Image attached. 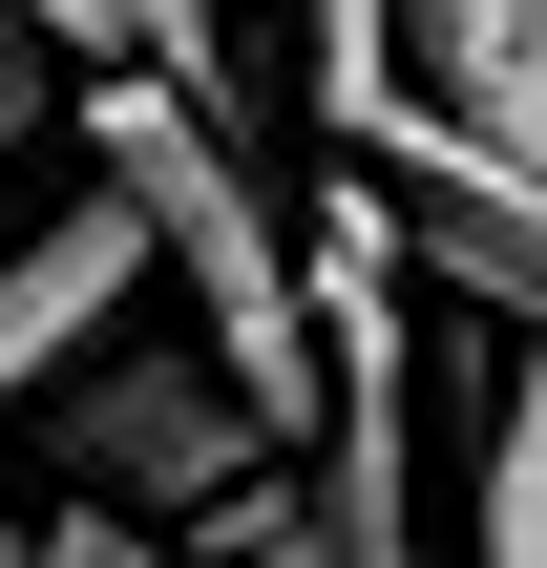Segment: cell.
<instances>
[{
    "instance_id": "ba28073f",
    "label": "cell",
    "mask_w": 547,
    "mask_h": 568,
    "mask_svg": "<svg viewBox=\"0 0 547 568\" xmlns=\"http://www.w3.org/2000/svg\"><path fill=\"white\" fill-rule=\"evenodd\" d=\"M295 105L316 126H379L401 105V0H295Z\"/></svg>"
},
{
    "instance_id": "6da1fadb",
    "label": "cell",
    "mask_w": 547,
    "mask_h": 568,
    "mask_svg": "<svg viewBox=\"0 0 547 568\" xmlns=\"http://www.w3.org/2000/svg\"><path fill=\"white\" fill-rule=\"evenodd\" d=\"M84 105V190L148 232V274L211 316V379H232V422L295 464L316 443V295H295V232H274V190H253V148H211L169 84H63Z\"/></svg>"
},
{
    "instance_id": "5b68a950",
    "label": "cell",
    "mask_w": 547,
    "mask_h": 568,
    "mask_svg": "<svg viewBox=\"0 0 547 568\" xmlns=\"http://www.w3.org/2000/svg\"><path fill=\"white\" fill-rule=\"evenodd\" d=\"M126 84H169L211 148H253V126H274V63L232 42V0H126Z\"/></svg>"
},
{
    "instance_id": "7a4b0ae2",
    "label": "cell",
    "mask_w": 547,
    "mask_h": 568,
    "mask_svg": "<svg viewBox=\"0 0 547 568\" xmlns=\"http://www.w3.org/2000/svg\"><path fill=\"white\" fill-rule=\"evenodd\" d=\"M42 443H63V506H105V527H169V548H232L253 527V422H232V379H211V337L190 358H148V337H105L63 400H42Z\"/></svg>"
},
{
    "instance_id": "277c9868",
    "label": "cell",
    "mask_w": 547,
    "mask_h": 568,
    "mask_svg": "<svg viewBox=\"0 0 547 568\" xmlns=\"http://www.w3.org/2000/svg\"><path fill=\"white\" fill-rule=\"evenodd\" d=\"M126 316H148V232H126L105 190H63L42 232H0V422H42Z\"/></svg>"
},
{
    "instance_id": "8992f818",
    "label": "cell",
    "mask_w": 547,
    "mask_h": 568,
    "mask_svg": "<svg viewBox=\"0 0 547 568\" xmlns=\"http://www.w3.org/2000/svg\"><path fill=\"white\" fill-rule=\"evenodd\" d=\"M464 568H547V337H506V400H485V485H464Z\"/></svg>"
},
{
    "instance_id": "9c48e42d",
    "label": "cell",
    "mask_w": 547,
    "mask_h": 568,
    "mask_svg": "<svg viewBox=\"0 0 547 568\" xmlns=\"http://www.w3.org/2000/svg\"><path fill=\"white\" fill-rule=\"evenodd\" d=\"M21 42H42V84H126V0H21Z\"/></svg>"
},
{
    "instance_id": "3957f363",
    "label": "cell",
    "mask_w": 547,
    "mask_h": 568,
    "mask_svg": "<svg viewBox=\"0 0 547 568\" xmlns=\"http://www.w3.org/2000/svg\"><path fill=\"white\" fill-rule=\"evenodd\" d=\"M337 169L379 190V232H401V274H443V295H485L506 337H547V169L527 148H485L464 105H379V126H337Z\"/></svg>"
},
{
    "instance_id": "30bf717a",
    "label": "cell",
    "mask_w": 547,
    "mask_h": 568,
    "mask_svg": "<svg viewBox=\"0 0 547 568\" xmlns=\"http://www.w3.org/2000/svg\"><path fill=\"white\" fill-rule=\"evenodd\" d=\"M485 148H527V169H547V0H527V63H506V105H485Z\"/></svg>"
},
{
    "instance_id": "52a82bcc",
    "label": "cell",
    "mask_w": 547,
    "mask_h": 568,
    "mask_svg": "<svg viewBox=\"0 0 547 568\" xmlns=\"http://www.w3.org/2000/svg\"><path fill=\"white\" fill-rule=\"evenodd\" d=\"M506 63H527V0H401V84H422V105H464V126H485V105H506Z\"/></svg>"
},
{
    "instance_id": "8fae6325",
    "label": "cell",
    "mask_w": 547,
    "mask_h": 568,
    "mask_svg": "<svg viewBox=\"0 0 547 568\" xmlns=\"http://www.w3.org/2000/svg\"><path fill=\"white\" fill-rule=\"evenodd\" d=\"M42 126V42H21V0H0V148Z\"/></svg>"
}]
</instances>
